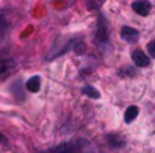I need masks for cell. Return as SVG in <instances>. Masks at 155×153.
I'll return each mask as SVG.
<instances>
[{"mask_svg": "<svg viewBox=\"0 0 155 153\" xmlns=\"http://www.w3.org/2000/svg\"><path fill=\"white\" fill-rule=\"evenodd\" d=\"M42 153H92V149L86 140H75L71 143H62Z\"/></svg>", "mask_w": 155, "mask_h": 153, "instance_id": "6da1fadb", "label": "cell"}, {"mask_svg": "<svg viewBox=\"0 0 155 153\" xmlns=\"http://www.w3.org/2000/svg\"><path fill=\"white\" fill-rule=\"evenodd\" d=\"M110 41V36H108V24H107V20L103 14L100 12L98 14V23H97V32H95V45L97 47H104L107 45Z\"/></svg>", "mask_w": 155, "mask_h": 153, "instance_id": "7a4b0ae2", "label": "cell"}, {"mask_svg": "<svg viewBox=\"0 0 155 153\" xmlns=\"http://www.w3.org/2000/svg\"><path fill=\"white\" fill-rule=\"evenodd\" d=\"M131 8L136 14H139L140 17H148L151 14V9H152V5L148 2V0H136L131 3Z\"/></svg>", "mask_w": 155, "mask_h": 153, "instance_id": "3957f363", "label": "cell"}, {"mask_svg": "<svg viewBox=\"0 0 155 153\" xmlns=\"http://www.w3.org/2000/svg\"><path fill=\"white\" fill-rule=\"evenodd\" d=\"M26 84H21V80H17V81H14L12 84H11V87H9V92H11V95L14 96V99H17V101H24L26 99Z\"/></svg>", "mask_w": 155, "mask_h": 153, "instance_id": "277c9868", "label": "cell"}, {"mask_svg": "<svg viewBox=\"0 0 155 153\" xmlns=\"http://www.w3.org/2000/svg\"><path fill=\"white\" fill-rule=\"evenodd\" d=\"M139 36H140V33H139V30L134 29V27L124 26V27L120 29V38H122L124 41L130 42V44L137 42V41H139Z\"/></svg>", "mask_w": 155, "mask_h": 153, "instance_id": "5b68a950", "label": "cell"}, {"mask_svg": "<svg viewBox=\"0 0 155 153\" xmlns=\"http://www.w3.org/2000/svg\"><path fill=\"white\" fill-rule=\"evenodd\" d=\"M15 68H17L15 60H12V59L0 60V81H2V80H5L6 77H9Z\"/></svg>", "mask_w": 155, "mask_h": 153, "instance_id": "8992f818", "label": "cell"}, {"mask_svg": "<svg viewBox=\"0 0 155 153\" xmlns=\"http://www.w3.org/2000/svg\"><path fill=\"white\" fill-rule=\"evenodd\" d=\"M131 59H133V63L137 66V68H146V66H149V57L143 53L142 50H134L131 53Z\"/></svg>", "mask_w": 155, "mask_h": 153, "instance_id": "52a82bcc", "label": "cell"}, {"mask_svg": "<svg viewBox=\"0 0 155 153\" xmlns=\"http://www.w3.org/2000/svg\"><path fill=\"white\" fill-rule=\"evenodd\" d=\"M107 144L111 149H120L125 146V138L120 137L119 134H110V135H107Z\"/></svg>", "mask_w": 155, "mask_h": 153, "instance_id": "ba28073f", "label": "cell"}, {"mask_svg": "<svg viewBox=\"0 0 155 153\" xmlns=\"http://www.w3.org/2000/svg\"><path fill=\"white\" fill-rule=\"evenodd\" d=\"M26 89L30 93H38L41 89V77L39 75H33L26 81Z\"/></svg>", "mask_w": 155, "mask_h": 153, "instance_id": "9c48e42d", "label": "cell"}, {"mask_svg": "<svg viewBox=\"0 0 155 153\" xmlns=\"http://www.w3.org/2000/svg\"><path fill=\"white\" fill-rule=\"evenodd\" d=\"M9 29H11V20L8 17V12L0 9V36L6 35Z\"/></svg>", "mask_w": 155, "mask_h": 153, "instance_id": "30bf717a", "label": "cell"}, {"mask_svg": "<svg viewBox=\"0 0 155 153\" xmlns=\"http://www.w3.org/2000/svg\"><path fill=\"white\" fill-rule=\"evenodd\" d=\"M137 116H139V107H137V105H131V107H128V108L125 110L124 120H125L127 125H130V123H133V122L137 119Z\"/></svg>", "mask_w": 155, "mask_h": 153, "instance_id": "8fae6325", "label": "cell"}, {"mask_svg": "<svg viewBox=\"0 0 155 153\" xmlns=\"http://www.w3.org/2000/svg\"><path fill=\"white\" fill-rule=\"evenodd\" d=\"M81 93H83L84 96H87V98H92V99H100V98H101V93H100L94 86H91V84L83 86V87H81Z\"/></svg>", "mask_w": 155, "mask_h": 153, "instance_id": "7c38bea8", "label": "cell"}, {"mask_svg": "<svg viewBox=\"0 0 155 153\" xmlns=\"http://www.w3.org/2000/svg\"><path fill=\"white\" fill-rule=\"evenodd\" d=\"M72 50H74L75 54L81 56V54L86 53V44H84L81 39H74V42H72Z\"/></svg>", "mask_w": 155, "mask_h": 153, "instance_id": "4fadbf2b", "label": "cell"}, {"mask_svg": "<svg viewBox=\"0 0 155 153\" xmlns=\"http://www.w3.org/2000/svg\"><path fill=\"white\" fill-rule=\"evenodd\" d=\"M136 75V71L133 69V68H130V66H125V68H122V69H119V77H134Z\"/></svg>", "mask_w": 155, "mask_h": 153, "instance_id": "5bb4252c", "label": "cell"}, {"mask_svg": "<svg viewBox=\"0 0 155 153\" xmlns=\"http://www.w3.org/2000/svg\"><path fill=\"white\" fill-rule=\"evenodd\" d=\"M104 3V0H87V8L89 9H100V6Z\"/></svg>", "mask_w": 155, "mask_h": 153, "instance_id": "9a60e30c", "label": "cell"}, {"mask_svg": "<svg viewBox=\"0 0 155 153\" xmlns=\"http://www.w3.org/2000/svg\"><path fill=\"white\" fill-rule=\"evenodd\" d=\"M146 48H148V53H149V56L155 59V39H154V41H151V42H149V44L146 45Z\"/></svg>", "mask_w": 155, "mask_h": 153, "instance_id": "2e32d148", "label": "cell"}, {"mask_svg": "<svg viewBox=\"0 0 155 153\" xmlns=\"http://www.w3.org/2000/svg\"><path fill=\"white\" fill-rule=\"evenodd\" d=\"M0 144H8V140H6V137L0 132Z\"/></svg>", "mask_w": 155, "mask_h": 153, "instance_id": "e0dca14e", "label": "cell"}]
</instances>
